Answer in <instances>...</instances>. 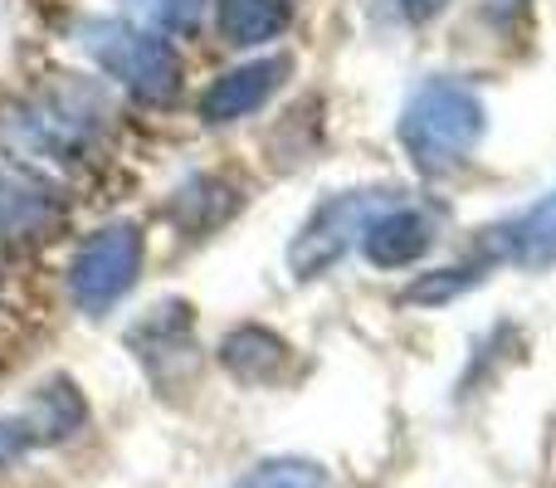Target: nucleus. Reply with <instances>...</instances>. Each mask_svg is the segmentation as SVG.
<instances>
[{
	"instance_id": "1",
	"label": "nucleus",
	"mask_w": 556,
	"mask_h": 488,
	"mask_svg": "<svg viewBox=\"0 0 556 488\" xmlns=\"http://www.w3.org/2000/svg\"><path fill=\"white\" fill-rule=\"evenodd\" d=\"M137 264H142V235H137V225H113V230L93 235V240L78 249L74 268H68L74 303L84 313H108L132 288Z\"/></svg>"
},
{
	"instance_id": "2",
	"label": "nucleus",
	"mask_w": 556,
	"mask_h": 488,
	"mask_svg": "<svg viewBox=\"0 0 556 488\" xmlns=\"http://www.w3.org/2000/svg\"><path fill=\"white\" fill-rule=\"evenodd\" d=\"M88 54L142 98H162L176 88L172 49L152 35H137L132 25H88Z\"/></svg>"
},
{
	"instance_id": "3",
	"label": "nucleus",
	"mask_w": 556,
	"mask_h": 488,
	"mask_svg": "<svg viewBox=\"0 0 556 488\" xmlns=\"http://www.w3.org/2000/svg\"><path fill=\"white\" fill-rule=\"evenodd\" d=\"M278 74H283V59H269V64H250V68H235V74H225L220 84L205 93V117H211V123H230V117L260 108L264 98L274 93Z\"/></svg>"
},
{
	"instance_id": "4",
	"label": "nucleus",
	"mask_w": 556,
	"mask_h": 488,
	"mask_svg": "<svg viewBox=\"0 0 556 488\" xmlns=\"http://www.w3.org/2000/svg\"><path fill=\"white\" fill-rule=\"evenodd\" d=\"M49 215H54V201H49L45 186H35L0 166V235H29V230H39Z\"/></svg>"
},
{
	"instance_id": "5",
	"label": "nucleus",
	"mask_w": 556,
	"mask_h": 488,
	"mask_svg": "<svg viewBox=\"0 0 556 488\" xmlns=\"http://www.w3.org/2000/svg\"><path fill=\"white\" fill-rule=\"evenodd\" d=\"M283 0H220V29L230 35V45H260L283 29Z\"/></svg>"
},
{
	"instance_id": "6",
	"label": "nucleus",
	"mask_w": 556,
	"mask_h": 488,
	"mask_svg": "<svg viewBox=\"0 0 556 488\" xmlns=\"http://www.w3.org/2000/svg\"><path fill=\"white\" fill-rule=\"evenodd\" d=\"M39 425H45V435H74L78 425H84V401L74 396V386H45V396H39Z\"/></svg>"
},
{
	"instance_id": "7",
	"label": "nucleus",
	"mask_w": 556,
	"mask_h": 488,
	"mask_svg": "<svg viewBox=\"0 0 556 488\" xmlns=\"http://www.w3.org/2000/svg\"><path fill=\"white\" fill-rule=\"evenodd\" d=\"M240 488H323V474L313 464H264L254 479H244Z\"/></svg>"
},
{
	"instance_id": "8",
	"label": "nucleus",
	"mask_w": 556,
	"mask_h": 488,
	"mask_svg": "<svg viewBox=\"0 0 556 488\" xmlns=\"http://www.w3.org/2000/svg\"><path fill=\"white\" fill-rule=\"evenodd\" d=\"M29 445H35V425L29 421H0V470H10L15 460H25Z\"/></svg>"
},
{
	"instance_id": "9",
	"label": "nucleus",
	"mask_w": 556,
	"mask_h": 488,
	"mask_svg": "<svg viewBox=\"0 0 556 488\" xmlns=\"http://www.w3.org/2000/svg\"><path fill=\"white\" fill-rule=\"evenodd\" d=\"M142 15H152V20H162V25H172V29H186L195 20V0H132Z\"/></svg>"
}]
</instances>
